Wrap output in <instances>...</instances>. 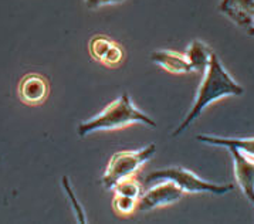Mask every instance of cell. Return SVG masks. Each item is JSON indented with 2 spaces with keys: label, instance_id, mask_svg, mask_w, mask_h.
Instances as JSON below:
<instances>
[{
  "label": "cell",
  "instance_id": "4fadbf2b",
  "mask_svg": "<svg viewBox=\"0 0 254 224\" xmlns=\"http://www.w3.org/2000/svg\"><path fill=\"white\" fill-rule=\"evenodd\" d=\"M114 194L115 196H122V197H129L133 200H138L142 194V189H141V184L136 180L135 176H129V177H125L120 180L118 183L112 187Z\"/></svg>",
  "mask_w": 254,
  "mask_h": 224
},
{
  "label": "cell",
  "instance_id": "9c48e42d",
  "mask_svg": "<svg viewBox=\"0 0 254 224\" xmlns=\"http://www.w3.org/2000/svg\"><path fill=\"white\" fill-rule=\"evenodd\" d=\"M217 9L244 30L254 26V0H220Z\"/></svg>",
  "mask_w": 254,
  "mask_h": 224
},
{
  "label": "cell",
  "instance_id": "5bb4252c",
  "mask_svg": "<svg viewBox=\"0 0 254 224\" xmlns=\"http://www.w3.org/2000/svg\"><path fill=\"white\" fill-rule=\"evenodd\" d=\"M63 187H64L65 193H67L68 199H70V202H71L72 210H74V213H75L77 222H78V223H87V219H85V213H84V210H82V206L80 204V202L77 200L75 194H74V192H72L71 184H70V182H68V177H67V176H64V177H63Z\"/></svg>",
  "mask_w": 254,
  "mask_h": 224
},
{
  "label": "cell",
  "instance_id": "30bf717a",
  "mask_svg": "<svg viewBox=\"0 0 254 224\" xmlns=\"http://www.w3.org/2000/svg\"><path fill=\"white\" fill-rule=\"evenodd\" d=\"M151 61L162 67L172 74H189L193 72L190 62L182 53L173 50H156L151 53Z\"/></svg>",
  "mask_w": 254,
  "mask_h": 224
},
{
  "label": "cell",
  "instance_id": "6da1fadb",
  "mask_svg": "<svg viewBox=\"0 0 254 224\" xmlns=\"http://www.w3.org/2000/svg\"><path fill=\"white\" fill-rule=\"evenodd\" d=\"M243 94V87L239 82H236V80L224 68L220 58L213 53L210 57L209 67L203 72V80L196 91L193 105L181 125L173 131L172 136L176 138L185 132L213 102L227 98V97H240Z\"/></svg>",
  "mask_w": 254,
  "mask_h": 224
},
{
  "label": "cell",
  "instance_id": "2e32d148",
  "mask_svg": "<svg viewBox=\"0 0 254 224\" xmlns=\"http://www.w3.org/2000/svg\"><path fill=\"white\" fill-rule=\"evenodd\" d=\"M125 0H101V6H112V4H120Z\"/></svg>",
  "mask_w": 254,
  "mask_h": 224
},
{
  "label": "cell",
  "instance_id": "7c38bea8",
  "mask_svg": "<svg viewBox=\"0 0 254 224\" xmlns=\"http://www.w3.org/2000/svg\"><path fill=\"white\" fill-rule=\"evenodd\" d=\"M212 54L213 51L210 50V47L204 41L197 40V39L188 46V50L185 53L193 72H200V74H203L206 68L209 67Z\"/></svg>",
  "mask_w": 254,
  "mask_h": 224
},
{
  "label": "cell",
  "instance_id": "8992f818",
  "mask_svg": "<svg viewBox=\"0 0 254 224\" xmlns=\"http://www.w3.org/2000/svg\"><path fill=\"white\" fill-rule=\"evenodd\" d=\"M88 50L95 61L108 68L120 67L125 58V51L121 47V44L104 34L92 37L88 43Z\"/></svg>",
  "mask_w": 254,
  "mask_h": 224
},
{
  "label": "cell",
  "instance_id": "ba28073f",
  "mask_svg": "<svg viewBox=\"0 0 254 224\" xmlns=\"http://www.w3.org/2000/svg\"><path fill=\"white\" fill-rule=\"evenodd\" d=\"M233 158L234 177L247 200L254 206V159H250L234 148H227Z\"/></svg>",
  "mask_w": 254,
  "mask_h": 224
},
{
  "label": "cell",
  "instance_id": "e0dca14e",
  "mask_svg": "<svg viewBox=\"0 0 254 224\" xmlns=\"http://www.w3.org/2000/svg\"><path fill=\"white\" fill-rule=\"evenodd\" d=\"M247 34H249V36H254V26L253 27H250V29L247 30Z\"/></svg>",
  "mask_w": 254,
  "mask_h": 224
},
{
  "label": "cell",
  "instance_id": "9a60e30c",
  "mask_svg": "<svg viewBox=\"0 0 254 224\" xmlns=\"http://www.w3.org/2000/svg\"><path fill=\"white\" fill-rule=\"evenodd\" d=\"M84 3H85V6H87L88 9H91V10H97V9L102 7L101 0H84Z\"/></svg>",
  "mask_w": 254,
  "mask_h": 224
},
{
  "label": "cell",
  "instance_id": "7a4b0ae2",
  "mask_svg": "<svg viewBox=\"0 0 254 224\" xmlns=\"http://www.w3.org/2000/svg\"><path fill=\"white\" fill-rule=\"evenodd\" d=\"M138 122L151 128H156V122L151 119L145 112L138 110L133 104L132 98L127 92H124L118 100L112 101L100 113L94 115L87 121H82L77 128V133L80 138H85L92 132L122 129Z\"/></svg>",
  "mask_w": 254,
  "mask_h": 224
},
{
  "label": "cell",
  "instance_id": "3957f363",
  "mask_svg": "<svg viewBox=\"0 0 254 224\" xmlns=\"http://www.w3.org/2000/svg\"><path fill=\"white\" fill-rule=\"evenodd\" d=\"M159 180H171L182 189L183 193H209L214 196H223L234 189L233 184H219L207 182L183 166H171L166 169L153 170L152 173H149L145 177L143 184L149 187L151 184L156 183Z\"/></svg>",
  "mask_w": 254,
  "mask_h": 224
},
{
  "label": "cell",
  "instance_id": "52a82bcc",
  "mask_svg": "<svg viewBox=\"0 0 254 224\" xmlns=\"http://www.w3.org/2000/svg\"><path fill=\"white\" fill-rule=\"evenodd\" d=\"M50 87L47 78L37 72L26 74L19 82L17 94L23 104L26 105H41L47 100Z\"/></svg>",
  "mask_w": 254,
  "mask_h": 224
},
{
  "label": "cell",
  "instance_id": "8fae6325",
  "mask_svg": "<svg viewBox=\"0 0 254 224\" xmlns=\"http://www.w3.org/2000/svg\"><path fill=\"white\" fill-rule=\"evenodd\" d=\"M196 139L199 142L212 145V146H222L224 149L234 148L250 159H254V138H224L216 135H197Z\"/></svg>",
  "mask_w": 254,
  "mask_h": 224
},
{
  "label": "cell",
  "instance_id": "5b68a950",
  "mask_svg": "<svg viewBox=\"0 0 254 224\" xmlns=\"http://www.w3.org/2000/svg\"><path fill=\"white\" fill-rule=\"evenodd\" d=\"M183 190L171 182V180H159L151 184V187L141 194L136 203V210L139 212H151L159 207H166L178 203L183 197Z\"/></svg>",
  "mask_w": 254,
  "mask_h": 224
},
{
  "label": "cell",
  "instance_id": "277c9868",
  "mask_svg": "<svg viewBox=\"0 0 254 224\" xmlns=\"http://www.w3.org/2000/svg\"><path fill=\"white\" fill-rule=\"evenodd\" d=\"M155 152L156 146L155 143H151L139 151H122L112 155L107 170L102 176L101 182L104 187L107 190H112V187L120 180L129 176H135L145 163L151 161Z\"/></svg>",
  "mask_w": 254,
  "mask_h": 224
}]
</instances>
